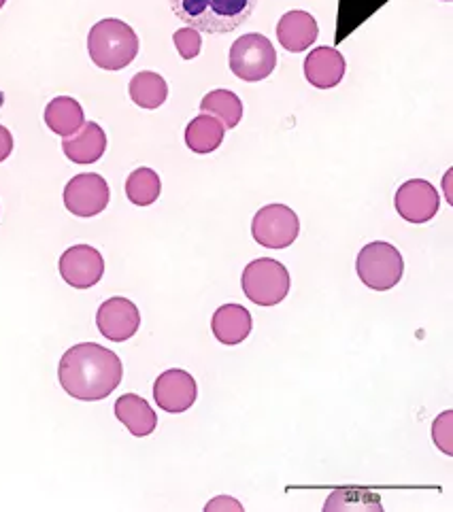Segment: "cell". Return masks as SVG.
<instances>
[{"label": "cell", "instance_id": "6da1fadb", "mask_svg": "<svg viewBox=\"0 0 453 512\" xmlns=\"http://www.w3.org/2000/svg\"><path fill=\"white\" fill-rule=\"evenodd\" d=\"M124 377L122 360L111 349L96 343H81L62 355L58 379L75 400L98 402L109 398Z\"/></svg>", "mask_w": 453, "mask_h": 512}, {"label": "cell", "instance_id": "7a4b0ae2", "mask_svg": "<svg viewBox=\"0 0 453 512\" xmlns=\"http://www.w3.org/2000/svg\"><path fill=\"white\" fill-rule=\"evenodd\" d=\"M179 20L205 34H228L243 26L258 0H169Z\"/></svg>", "mask_w": 453, "mask_h": 512}, {"label": "cell", "instance_id": "3957f363", "mask_svg": "<svg viewBox=\"0 0 453 512\" xmlns=\"http://www.w3.org/2000/svg\"><path fill=\"white\" fill-rule=\"evenodd\" d=\"M88 51L92 62L103 71H122L137 58L139 37L130 24L107 17L92 26Z\"/></svg>", "mask_w": 453, "mask_h": 512}, {"label": "cell", "instance_id": "277c9868", "mask_svg": "<svg viewBox=\"0 0 453 512\" xmlns=\"http://www.w3.org/2000/svg\"><path fill=\"white\" fill-rule=\"evenodd\" d=\"M230 71L241 81L258 83L271 77L277 66V51L273 43L260 32H249L239 37L230 47Z\"/></svg>", "mask_w": 453, "mask_h": 512}, {"label": "cell", "instance_id": "5b68a950", "mask_svg": "<svg viewBox=\"0 0 453 512\" xmlns=\"http://www.w3.org/2000/svg\"><path fill=\"white\" fill-rule=\"evenodd\" d=\"M356 270L360 281L375 292H388V289L396 287L405 272V260H402L400 251L383 241L368 243L362 247Z\"/></svg>", "mask_w": 453, "mask_h": 512}, {"label": "cell", "instance_id": "8992f818", "mask_svg": "<svg viewBox=\"0 0 453 512\" xmlns=\"http://www.w3.org/2000/svg\"><path fill=\"white\" fill-rule=\"evenodd\" d=\"M243 292L258 306H275L290 294V272L281 262L260 258L243 270Z\"/></svg>", "mask_w": 453, "mask_h": 512}, {"label": "cell", "instance_id": "52a82bcc", "mask_svg": "<svg viewBox=\"0 0 453 512\" xmlns=\"http://www.w3.org/2000/svg\"><path fill=\"white\" fill-rule=\"evenodd\" d=\"M251 234H254L256 243L266 249H285L296 243L300 221L285 204H266L251 221Z\"/></svg>", "mask_w": 453, "mask_h": 512}, {"label": "cell", "instance_id": "ba28073f", "mask_svg": "<svg viewBox=\"0 0 453 512\" xmlns=\"http://www.w3.org/2000/svg\"><path fill=\"white\" fill-rule=\"evenodd\" d=\"M111 200L109 183L96 173L73 177L64 187V207L77 217H96L107 209Z\"/></svg>", "mask_w": 453, "mask_h": 512}, {"label": "cell", "instance_id": "9c48e42d", "mask_svg": "<svg viewBox=\"0 0 453 512\" xmlns=\"http://www.w3.org/2000/svg\"><path fill=\"white\" fill-rule=\"evenodd\" d=\"M394 204L398 215L409 224H426L439 213L441 196L432 183L424 179H411L398 187Z\"/></svg>", "mask_w": 453, "mask_h": 512}, {"label": "cell", "instance_id": "30bf717a", "mask_svg": "<svg viewBox=\"0 0 453 512\" xmlns=\"http://www.w3.org/2000/svg\"><path fill=\"white\" fill-rule=\"evenodd\" d=\"M60 277L75 289H90L105 275V260L90 245H75L60 258Z\"/></svg>", "mask_w": 453, "mask_h": 512}, {"label": "cell", "instance_id": "8fae6325", "mask_svg": "<svg viewBox=\"0 0 453 512\" xmlns=\"http://www.w3.org/2000/svg\"><path fill=\"white\" fill-rule=\"evenodd\" d=\"M98 332L113 343H124L139 332L141 313L137 304L128 298H109L98 306L96 313Z\"/></svg>", "mask_w": 453, "mask_h": 512}, {"label": "cell", "instance_id": "7c38bea8", "mask_svg": "<svg viewBox=\"0 0 453 512\" xmlns=\"http://www.w3.org/2000/svg\"><path fill=\"white\" fill-rule=\"evenodd\" d=\"M198 396L196 381L190 372L186 370H166L154 383V398L156 404L166 413H186L188 408L194 406Z\"/></svg>", "mask_w": 453, "mask_h": 512}, {"label": "cell", "instance_id": "4fadbf2b", "mask_svg": "<svg viewBox=\"0 0 453 512\" xmlns=\"http://www.w3.org/2000/svg\"><path fill=\"white\" fill-rule=\"evenodd\" d=\"M347 62L339 49L322 45L315 47L305 60V77L317 90H330L345 77Z\"/></svg>", "mask_w": 453, "mask_h": 512}, {"label": "cell", "instance_id": "5bb4252c", "mask_svg": "<svg viewBox=\"0 0 453 512\" xmlns=\"http://www.w3.org/2000/svg\"><path fill=\"white\" fill-rule=\"evenodd\" d=\"M320 37L317 20L307 11H288L277 24V39L285 51L300 54L307 51Z\"/></svg>", "mask_w": 453, "mask_h": 512}, {"label": "cell", "instance_id": "9a60e30c", "mask_svg": "<svg viewBox=\"0 0 453 512\" xmlns=\"http://www.w3.org/2000/svg\"><path fill=\"white\" fill-rule=\"evenodd\" d=\"M64 156L75 164H94L107 151V134L96 122H86L62 141Z\"/></svg>", "mask_w": 453, "mask_h": 512}, {"label": "cell", "instance_id": "2e32d148", "mask_svg": "<svg viewBox=\"0 0 453 512\" xmlns=\"http://www.w3.org/2000/svg\"><path fill=\"white\" fill-rule=\"evenodd\" d=\"M251 315L241 304H224L211 319V330L222 345H239L251 332Z\"/></svg>", "mask_w": 453, "mask_h": 512}, {"label": "cell", "instance_id": "e0dca14e", "mask_svg": "<svg viewBox=\"0 0 453 512\" xmlns=\"http://www.w3.org/2000/svg\"><path fill=\"white\" fill-rule=\"evenodd\" d=\"M115 417L122 425H126V430L137 436L145 438L151 432L156 430L158 417L156 411L149 406V402L137 394H126L122 398H117L115 402Z\"/></svg>", "mask_w": 453, "mask_h": 512}, {"label": "cell", "instance_id": "ac0fdd59", "mask_svg": "<svg viewBox=\"0 0 453 512\" xmlns=\"http://www.w3.org/2000/svg\"><path fill=\"white\" fill-rule=\"evenodd\" d=\"M45 124L54 134L66 139L86 124V115L75 98L58 96L45 107Z\"/></svg>", "mask_w": 453, "mask_h": 512}, {"label": "cell", "instance_id": "d6986e66", "mask_svg": "<svg viewBox=\"0 0 453 512\" xmlns=\"http://www.w3.org/2000/svg\"><path fill=\"white\" fill-rule=\"evenodd\" d=\"M224 134H226V128L220 119L209 113H203L194 117L188 124L186 145L190 151L198 153V156H207V153H213L224 143Z\"/></svg>", "mask_w": 453, "mask_h": 512}, {"label": "cell", "instance_id": "ffe728a7", "mask_svg": "<svg viewBox=\"0 0 453 512\" xmlns=\"http://www.w3.org/2000/svg\"><path fill=\"white\" fill-rule=\"evenodd\" d=\"M130 98L141 109H160L166 98H169V85H166L164 77L151 71H141L130 79L128 85Z\"/></svg>", "mask_w": 453, "mask_h": 512}, {"label": "cell", "instance_id": "44dd1931", "mask_svg": "<svg viewBox=\"0 0 453 512\" xmlns=\"http://www.w3.org/2000/svg\"><path fill=\"white\" fill-rule=\"evenodd\" d=\"M200 109H203V113H209V115L220 119L224 128H228V130L237 128L243 119V102L237 94L230 90L209 92L203 98V102H200Z\"/></svg>", "mask_w": 453, "mask_h": 512}, {"label": "cell", "instance_id": "7402d4cb", "mask_svg": "<svg viewBox=\"0 0 453 512\" xmlns=\"http://www.w3.org/2000/svg\"><path fill=\"white\" fill-rule=\"evenodd\" d=\"M162 192V181L158 177L156 170H151L147 166L132 170L126 179V196L132 204L137 207H149L160 198Z\"/></svg>", "mask_w": 453, "mask_h": 512}, {"label": "cell", "instance_id": "603a6c76", "mask_svg": "<svg viewBox=\"0 0 453 512\" xmlns=\"http://www.w3.org/2000/svg\"><path fill=\"white\" fill-rule=\"evenodd\" d=\"M381 498L375 491L362 487H339L330 493L324 504L326 512L332 510H381Z\"/></svg>", "mask_w": 453, "mask_h": 512}, {"label": "cell", "instance_id": "cb8c5ba5", "mask_svg": "<svg viewBox=\"0 0 453 512\" xmlns=\"http://www.w3.org/2000/svg\"><path fill=\"white\" fill-rule=\"evenodd\" d=\"M173 41H175V47L179 51V56L183 60H194L198 58L200 54V47H203V37H200V32L186 26V28H179L175 34H173Z\"/></svg>", "mask_w": 453, "mask_h": 512}, {"label": "cell", "instance_id": "d4e9b609", "mask_svg": "<svg viewBox=\"0 0 453 512\" xmlns=\"http://www.w3.org/2000/svg\"><path fill=\"white\" fill-rule=\"evenodd\" d=\"M451 413H443L439 419L434 421V428H432V436H434V442L439 445L447 455H451Z\"/></svg>", "mask_w": 453, "mask_h": 512}, {"label": "cell", "instance_id": "484cf974", "mask_svg": "<svg viewBox=\"0 0 453 512\" xmlns=\"http://www.w3.org/2000/svg\"><path fill=\"white\" fill-rule=\"evenodd\" d=\"M11 153H13V136L5 126H0V162H5Z\"/></svg>", "mask_w": 453, "mask_h": 512}, {"label": "cell", "instance_id": "4316f807", "mask_svg": "<svg viewBox=\"0 0 453 512\" xmlns=\"http://www.w3.org/2000/svg\"><path fill=\"white\" fill-rule=\"evenodd\" d=\"M207 510H243V506H241L237 500L222 496V498H217V500L209 502V504H207Z\"/></svg>", "mask_w": 453, "mask_h": 512}, {"label": "cell", "instance_id": "83f0119b", "mask_svg": "<svg viewBox=\"0 0 453 512\" xmlns=\"http://www.w3.org/2000/svg\"><path fill=\"white\" fill-rule=\"evenodd\" d=\"M5 3H7V0H0V9H3V7H5Z\"/></svg>", "mask_w": 453, "mask_h": 512}, {"label": "cell", "instance_id": "f1b7e54d", "mask_svg": "<svg viewBox=\"0 0 453 512\" xmlns=\"http://www.w3.org/2000/svg\"><path fill=\"white\" fill-rule=\"evenodd\" d=\"M443 3H451V0H443Z\"/></svg>", "mask_w": 453, "mask_h": 512}]
</instances>
